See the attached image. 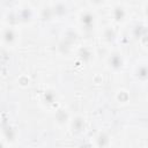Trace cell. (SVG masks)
<instances>
[{"instance_id": "6da1fadb", "label": "cell", "mask_w": 148, "mask_h": 148, "mask_svg": "<svg viewBox=\"0 0 148 148\" xmlns=\"http://www.w3.org/2000/svg\"><path fill=\"white\" fill-rule=\"evenodd\" d=\"M1 40L6 45H14L18 38V31L14 27H6L1 31Z\"/></svg>"}, {"instance_id": "7a4b0ae2", "label": "cell", "mask_w": 148, "mask_h": 148, "mask_svg": "<svg viewBox=\"0 0 148 148\" xmlns=\"http://www.w3.org/2000/svg\"><path fill=\"white\" fill-rule=\"evenodd\" d=\"M79 21H80V24L84 27V29H92L96 23V15L94 12L87 9L81 12L79 16Z\"/></svg>"}, {"instance_id": "3957f363", "label": "cell", "mask_w": 148, "mask_h": 148, "mask_svg": "<svg viewBox=\"0 0 148 148\" xmlns=\"http://www.w3.org/2000/svg\"><path fill=\"white\" fill-rule=\"evenodd\" d=\"M111 15H112V18H113L114 22H117V23H123V22L126 21L128 13H127V10H126V8H125L124 6H121V5H116V6L112 8Z\"/></svg>"}, {"instance_id": "277c9868", "label": "cell", "mask_w": 148, "mask_h": 148, "mask_svg": "<svg viewBox=\"0 0 148 148\" xmlns=\"http://www.w3.org/2000/svg\"><path fill=\"white\" fill-rule=\"evenodd\" d=\"M108 65L111 69H114V71H118L123 67L124 65V59H123V56L118 52H114L112 54L109 56L108 58Z\"/></svg>"}, {"instance_id": "5b68a950", "label": "cell", "mask_w": 148, "mask_h": 148, "mask_svg": "<svg viewBox=\"0 0 148 148\" xmlns=\"http://www.w3.org/2000/svg\"><path fill=\"white\" fill-rule=\"evenodd\" d=\"M69 125L74 133H80L86 128V119L82 116H76L69 120Z\"/></svg>"}, {"instance_id": "8992f818", "label": "cell", "mask_w": 148, "mask_h": 148, "mask_svg": "<svg viewBox=\"0 0 148 148\" xmlns=\"http://www.w3.org/2000/svg\"><path fill=\"white\" fill-rule=\"evenodd\" d=\"M95 142L98 148H106L110 145V136L106 132H99L95 138Z\"/></svg>"}, {"instance_id": "52a82bcc", "label": "cell", "mask_w": 148, "mask_h": 148, "mask_svg": "<svg viewBox=\"0 0 148 148\" xmlns=\"http://www.w3.org/2000/svg\"><path fill=\"white\" fill-rule=\"evenodd\" d=\"M77 57L83 61V62H88L92 59L94 57V52L89 46H83L77 51Z\"/></svg>"}, {"instance_id": "ba28073f", "label": "cell", "mask_w": 148, "mask_h": 148, "mask_svg": "<svg viewBox=\"0 0 148 148\" xmlns=\"http://www.w3.org/2000/svg\"><path fill=\"white\" fill-rule=\"evenodd\" d=\"M51 8H52V12H53V16H62L66 14L67 12V6L66 3L64 2H53L51 5Z\"/></svg>"}, {"instance_id": "9c48e42d", "label": "cell", "mask_w": 148, "mask_h": 148, "mask_svg": "<svg viewBox=\"0 0 148 148\" xmlns=\"http://www.w3.org/2000/svg\"><path fill=\"white\" fill-rule=\"evenodd\" d=\"M135 76L139 79V81L141 82H146L147 79H148V68H147V65L146 64H140L136 69H135Z\"/></svg>"}, {"instance_id": "30bf717a", "label": "cell", "mask_w": 148, "mask_h": 148, "mask_svg": "<svg viewBox=\"0 0 148 148\" xmlns=\"http://www.w3.org/2000/svg\"><path fill=\"white\" fill-rule=\"evenodd\" d=\"M69 121V114L66 110L60 109L56 112V123L58 125H65Z\"/></svg>"}, {"instance_id": "8fae6325", "label": "cell", "mask_w": 148, "mask_h": 148, "mask_svg": "<svg viewBox=\"0 0 148 148\" xmlns=\"http://www.w3.org/2000/svg\"><path fill=\"white\" fill-rule=\"evenodd\" d=\"M116 39V31L111 25H108L103 29V40L106 43H111Z\"/></svg>"}, {"instance_id": "7c38bea8", "label": "cell", "mask_w": 148, "mask_h": 148, "mask_svg": "<svg viewBox=\"0 0 148 148\" xmlns=\"http://www.w3.org/2000/svg\"><path fill=\"white\" fill-rule=\"evenodd\" d=\"M2 133H3L5 139H6L7 141H10V142L15 141L16 135H17V131H16V128L13 127V126H6V127L3 128V132H2Z\"/></svg>"}, {"instance_id": "4fadbf2b", "label": "cell", "mask_w": 148, "mask_h": 148, "mask_svg": "<svg viewBox=\"0 0 148 148\" xmlns=\"http://www.w3.org/2000/svg\"><path fill=\"white\" fill-rule=\"evenodd\" d=\"M133 36L134 38L136 39H145L146 40V36H147V32H146V27L142 25V24H136L133 29Z\"/></svg>"}, {"instance_id": "5bb4252c", "label": "cell", "mask_w": 148, "mask_h": 148, "mask_svg": "<svg viewBox=\"0 0 148 148\" xmlns=\"http://www.w3.org/2000/svg\"><path fill=\"white\" fill-rule=\"evenodd\" d=\"M56 99H57V94H56V91H53V90H46V91L44 92V95H43V101H44V103H46V104H49V105L53 104V103L56 102Z\"/></svg>"}, {"instance_id": "9a60e30c", "label": "cell", "mask_w": 148, "mask_h": 148, "mask_svg": "<svg viewBox=\"0 0 148 148\" xmlns=\"http://www.w3.org/2000/svg\"><path fill=\"white\" fill-rule=\"evenodd\" d=\"M40 17L43 20H47V21L51 20L52 17H54L51 6H47V7H43L42 8V10H40Z\"/></svg>"}, {"instance_id": "2e32d148", "label": "cell", "mask_w": 148, "mask_h": 148, "mask_svg": "<svg viewBox=\"0 0 148 148\" xmlns=\"http://www.w3.org/2000/svg\"><path fill=\"white\" fill-rule=\"evenodd\" d=\"M117 99H118L119 102L125 103V102H127V99H128V94H127L126 91L121 90V91L118 92V95H117Z\"/></svg>"}, {"instance_id": "e0dca14e", "label": "cell", "mask_w": 148, "mask_h": 148, "mask_svg": "<svg viewBox=\"0 0 148 148\" xmlns=\"http://www.w3.org/2000/svg\"><path fill=\"white\" fill-rule=\"evenodd\" d=\"M0 148H5V145H3V142L0 140Z\"/></svg>"}]
</instances>
